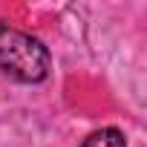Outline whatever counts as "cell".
<instances>
[{"instance_id": "cell-2", "label": "cell", "mask_w": 147, "mask_h": 147, "mask_svg": "<svg viewBox=\"0 0 147 147\" xmlns=\"http://www.w3.org/2000/svg\"><path fill=\"white\" fill-rule=\"evenodd\" d=\"M78 147H127V141H124V133H121V130H115V127H104V130L90 133Z\"/></svg>"}, {"instance_id": "cell-1", "label": "cell", "mask_w": 147, "mask_h": 147, "mask_svg": "<svg viewBox=\"0 0 147 147\" xmlns=\"http://www.w3.org/2000/svg\"><path fill=\"white\" fill-rule=\"evenodd\" d=\"M49 49L38 38L0 20V72L20 84H40L49 75Z\"/></svg>"}]
</instances>
